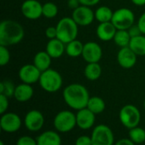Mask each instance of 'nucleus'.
Here are the masks:
<instances>
[{
    "instance_id": "12",
    "label": "nucleus",
    "mask_w": 145,
    "mask_h": 145,
    "mask_svg": "<svg viewBox=\"0 0 145 145\" xmlns=\"http://www.w3.org/2000/svg\"><path fill=\"white\" fill-rule=\"evenodd\" d=\"M24 17L28 20H37L42 16V4L37 0H25L20 7Z\"/></svg>"
},
{
    "instance_id": "27",
    "label": "nucleus",
    "mask_w": 145,
    "mask_h": 145,
    "mask_svg": "<svg viewBox=\"0 0 145 145\" xmlns=\"http://www.w3.org/2000/svg\"><path fill=\"white\" fill-rule=\"evenodd\" d=\"M131 38H132L127 30H117L113 40L117 46H119L120 48H123L129 46Z\"/></svg>"
},
{
    "instance_id": "22",
    "label": "nucleus",
    "mask_w": 145,
    "mask_h": 145,
    "mask_svg": "<svg viewBox=\"0 0 145 145\" xmlns=\"http://www.w3.org/2000/svg\"><path fill=\"white\" fill-rule=\"evenodd\" d=\"M102 74V68L99 62L88 63L84 68V75L87 79L95 81L100 78Z\"/></svg>"
},
{
    "instance_id": "18",
    "label": "nucleus",
    "mask_w": 145,
    "mask_h": 145,
    "mask_svg": "<svg viewBox=\"0 0 145 145\" xmlns=\"http://www.w3.org/2000/svg\"><path fill=\"white\" fill-rule=\"evenodd\" d=\"M45 50L53 59H58L65 53V44L58 38L49 39L47 43Z\"/></svg>"
},
{
    "instance_id": "23",
    "label": "nucleus",
    "mask_w": 145,
    "mask_h": 145,
    "mask_svg": "<svg viewBox=\"0 0 145 145\" xmlns=\"http://www.w3.org/2000/svg\"><path fill=\"white\" fill-rule=\"evenodd\" d=\"M83 47L84 44L78 39H75L65 44V53L70 57H79L82 54Z\"/></svg>"
},
{
    "instance_id": "5",
    "label": "nucleus",
    "mask_w": 145,
    "mask_h": 145,
    "mask_svg": "<svg viewBox=\"0 0 145 145\" xmlns=\"http://www.w3.org/2000/svg\"><path fill=\"white\" fill-rule=\"evenodd\" d=\"M119 120L126 128L130 130L138 126L141 121V113L135 105L127 104L121 109L119 112Z\"/></svg>"
},
{
    "instance_id": "28",
    "label": "nucleus",
    "mask_w": 145,
    "mask_h": 145,
    "mask_svg": "<svg viewBox=\"0 0 145 145\" xmlns=\"http://www.w3.org/2000/svg\"><path fill=\"white\" fill-rule=\"evenodd\" d=\"M129 138L135 144H141L145 142V130L142 127L136 126L129 130Z\"/></svg>"
},
{
    "instance_id": "35",
    "label": "nucleus",
    "mask_w": 145,
    "mask_h": 145,
    "mask_svg": "<svg viewBox=\"0 0 145 145\" xmlns=\"http://www.w3.org/2000/svg\"><path fill=\"white\" fill-rule=\"evenodd\" d=\"M45 36L48 39H53L57 38V29L56 26H48L45 30Z\"/></svg>"
},
{
    "instance_id": "33",
    "label": "nucleus",
    "mask_w": 145,
    "mask_h": 145,
    "mask_svg": "<svg viewBox=\"0 0 145 145\" xmlns=\"http://www.w3.org/2000/svg\"><path fill=\"white\" fill-rule=\"evenodd\" d=\"M8 105H9L8 97L3 94H0V114L1 115L7 112L8 109Z\"/></svg>"
},
{
    "instance_id": "34",
    "label": "nucleus",
    "mask_w": 145,
    "mask_h": 145,
    "mask_svg": "<svg viewBox=\"0 0 145 145\" xmlns=\"http://www.w3.org/2000/svg\"><path fill=\"white\" fill-rule=\"evenodd\" d=\"M75 145H93L91 137H88L87 135L78 137L75 142Z\"/></svg>"
},
{
    "instance_id": "15",
    "label": "nucleus",
    "mask_w": 145,
    "mask_h": 145,
    "mask_svg": "<svg viewBox=\"0 0 145 145\" xmlns=\"http://www.w3.org/2000/svg\"><path fill=\"white\" fill-rule=\"evenodd\" d=\"M138 56L133 52V50L129 47L121 48L117 53V62L118 64L126 69L133 68L137 63Z\"/></svg>"
},
{
    "instance_id": "6",
    "label": "nucleus",
    "mask_w": 145,
    "mask_h": 145,
    "mask_svg": "<svg viewBox=\"0 0 145 145\" xmlns=\"http://www.w3.org/2000/svg\"><path fill=\"white\" fill-rule=\"evenodd\" d=\"M54 126L56 131L62 133L72 131L76 126V114L70 110L59 112L54 119Z\"/></svg>"
},
{
    "instance_id": "38",
    "label": "nucleus",
    "mask_w": 145,
    "mask_h": 145,
    "mask_svg": "<svg viewBox=\"0 0 145 145\" xmlns=\"http://www.w3.org/2000/svg\"><path fill=\"white\" fill-rule=\"evenodd\" d=\"M81 5H85V6H88V7H93L97 5L100 0H79Z\"/></svg>"
},
{
    "instance_id": "13",
    "label": "nucleus",
    "mask_w": 145,
    "mask_h": 145,
    "mask_svg": "<svg viewBox=\"0 0 145 145\" xmlns=\"http://www.w3.org/2000/svg\"><path fill=\"white\" fill-rule=\"evenodd\" d=\"M42 72L32 63V64H25L22 66L18 72L19 79L21 82L33 85L39 81Z\"/></svg>"
},
{
    "instance_id": "7",
    "label": "nucleus",
    "mask_w": 145,
    "mask_h": 145,
    "mask_svg": "<svg viewBox=\"0 0 145 145\" xmlns=\"http://www.w3.org/2000/svg\"><path fill=\"white\" fill-rule=\"evenodd\" d=\"M111 22L117 30H128L135 22V15L128 8H120L114 11Z\"/></svg>"
},
{
    "instance_id": "3",
    "label": "nucleus",
    "mask_w": 145,
    "mask_h": 145,
    "mask_svg": "<svg viewBox=\"0 0 145 145\" xmlns=\"http://www.w3.org/2000/svg\"><path fill=\"white\" fill-rule=\"evenodd\" d=\"M78 25L72 17L61 18L57 25V38L65 44L76 39L78 35Z\"/></svg>"
},
{
    "instance_id": "4",
    "label": "nucleus",
    "mask_w": 145,
    "mask_h": 145,
    "mask_svg": "<svg viewBox=\"0 0 145 145\" xmlns=\"http://www.w3.org/2000/svg\"><path fill=\"white\" fill-rule=\"evenodd\" d=\"M38 83L44 91L54 93L61 89L63 85V78L57 70L48 68L42 72Z\"/></svg>"
},
{
    "instance_id": "42",
    "label": "nucleus",
    "mask_w": 145,
    "mask_h": 145,
    "mask_svg": "<svg viewBox=\"0 0 145 145\" xmlns=\"http://www.w3.org/2000/svg\"><path fill=\"white\" fill-rule=\"evenodd\" d=\"M0 145H4V144H3V141H1V142H0Z\"/></svg>"
},
{
    "instance_id": "20",
    "label": "nucleus",
    "mask_w": 145,
    "mask_h": 145,
    "mask_svg": "<svg viewBox=\"0 0 145 145\" xmlns=\"http://www.w3.org/2000/svg\"><path fill=\"white\" fill-rule=\"evenodd\" d=\"M37 145H61L62 140L59 134L54 131H46L37 138Z\"/></svg>"
},
{
    "instance_id": "14",
    "label": "nucleus",
    "mask_w": 145,
    "mask_h": 145,
    "mask_svg": "<svg viewBox=\"0 0 145 145\" xmlns=\"http://www.w3.org/2000/svg\"><path fill=\"white\" fill-rule=\"evenodd\" d=\"M82 58L88 63L90 62H99L103 56V50L101 46L94 42L89 41L84 44L83 51L82 54Z\"/></svg>"
},
{
    "instance_id": "1",
    "label": "nucleus",
    "mask_w": 145,
    "mask_h": 145,
    "mask_svg": "<svg viewBox=\"0 0 145 145\" xmlns=\"http://www.w3.org/2000/svg\"><path fill=\"white\" fill-rule=\"evenodd\" d=\"M63 98L68 107L78 111L87 108L90 95L88 90L83 85L72 83L64 89Z\"/></svg>"
},
{
    "instance_id": "40",
    "label": "nucleus",
    "mask_w": 145,
    "mask_h": 145,
    "mask_svg": "<svg viewBox=\"0 0 145 145\" xmlns=\"http://www.w3.org/2000/svg\"><path fill=\"white\" fill-rule=\"evenodd\" d=\"M67 5L70 9H71L72 10L76 9V8H78L81 3L79 0H68L67 1Z\"/></svg>"
},
{
    "instance_id": "24",
    "label": "nucleus",
    "mask_w": 145,
    "mask_h": 145,
    "mask_svg": "<svg viewBox=\"0 0 145 145\" xmlns=\"http://www.w3.org/2000/svg\"><path fill=\"white\" fill-rule=\"evenodd\" d=\"M129 47L133 52L139 56H145V35L142 34L131 38Z\"/></svg>"
},
{
    "instance_id": "10",
    "label": "nucleus",
    "mask_w": 145,
    "mask_h": 145,
    "mask_svg": "<svg viewBox=\"0 0 145 145\" xmlns=\"http://www.w3.org/2000/svg\"><path fill=\"white\" fill-rule=\"evenodd\" d=\"M71 17L78 26H87L93 22L95 20V14L91 7L80 5L78 8L72 10Z\"/></svg>"
},
{
    "instance_id": "36",
    "label": "nucleus",
    "mask_w": 145,
    "mask_h": 145,
    "mask_svg": "<svg viewBox=\"0 0 145 145\" xmlns=\"http://www.w3.org/2000/svg\"><path fill=\"white\" fill-rule=\"evenodd\" d=\"M127 31H128L131 38H134V37H137V36H139V35L143 34L140 28H139V26H138V24H133Z\"/></svg>"
},
{
    "instance_id": "21",
    "label": "nucleus",
    "mask_w": 145,
    "mask_h": 145,
    "mask_svg": "<svg viewBox=\"0 0 145 145\" xmlns=\"http://www.w3.org/2000/svg\"><path fill=\"white\" fill-rule=\"evenodd\" d=\"M52 57L48 55L46 50H42L37 52L33 58V64L41 71L43 72L48 68H50Z\"/></svg>"
},
{
    "instance_id": "9",
    "label": "nucleus",
    "mask_w": 145,
    "mask_h": 145,
    "mask_svg": "<svg viewBox=\"0 0 145 145\" xmlns=\"http://www.w3.org/2000/svg\"><path fill=\"white\" fill-rule=\"evenodd\" d=\"M22 121L20 117L12 112H6L1 115L0 118V127L4 132L13 133L19 131L21 127Z\"/></svg>"
},
{
    "instance_id": "39",
    "label": "nucleus",
    "mask_w": 145,
    "mask_h": 145,
    "mask_svg": "<svg viewBox=\"0 0 145 145\" xmlns=\"http://www.w3.org/2000/svg\"><path fill=\"white\" fill-rule=\"evenodd\" d=\"M114 145H136L130 138H121L116 141Z\"/></svg>"
},
{
    "instance_id": "11",
    "label": "nucleus",
    "mask_w": 145,
    "mask_h": 145,
    "mask_svg": "<svg viewBox=\"0 0 145 145\" xmlns=\"http://www.w3.org/2000/svg\"><path fill=\"white\" fill-rule=\"evenodd\" d=\"M25 127L30 132H38L44 125V116L37 109H32L26 113L24 118Z\"/></svg>"
},
{
    "instance_id": "19",
    "label": "nucleus",
    "mask_w": 145,
    "mask_h": 145,
    "mask_svg": "<svg viewBox=\"0 0 145 145\" xmlns=\"http://www.w3.org/2000/svg\"><path fill=\"white\" fill-rule=\"evenodd\" d=\"M31 85H32L25 84L23 82L16 85L14 94V99L20 103H25L31 100L34 95V90Z\"/></svg>"
},
{
    "instance_id": "31",
    "label": "nucleus",
    "mask_w": 145,
    "mask_h": 145,
    "mask_svg": "<svg viewBox=\"0 0 145 145\" xmlns=\"http://www.w3.org/2000/svg\"><path fill=\"white\" fill-rule=\"evenodd\" d=\"M10 61V52L7 46L0 45V66L4 67Z\"/></svg>"
},
{
    "instance_id": "26",
    "label": "nucleus",
    "mask_w": 145,
    "mask_h": 145,
    "mask_svg": "<svg viewBox=\"0 0 145 145\" xmlns=\"http://www.w3.org/2000/svg\"><path fill=\"white\" fill-rule=\"evenodd\" d=\"M113 13L114 11H112L111 9L109 8L108 6H105V5L100 6L94 11L95 20L99 21V23L111 21Z\"/></svg>"
},
{
    "instance_id": "30",
    "label": "nucleus",
    "mask_w": 145,
    "mask_h": 145,
    "mask_svg": "<svg viewBox=\"0 0 145 145\" xmlns=\"http://www.w3.org/2000/svg\"><path fill=\"white\" fill-rule=\"evenodd\" d=\"M14 85L10 80H3L0 83V94H3L6 97H14V91H15Z\"/></svg>"
},
{
    "instance_id": "2",
    "label": "nucleus",
    "mask_w": 145,
    "mask_h": 145,
    "mask_svg": "<svg viewBox=\"0 0 145 145\" xmlns=\"http://www.w3.org/2000/svg\"><path fill=\"white\" fill-rule=\"evenodd\" d=\"M25 30L20 23L14 20H3L0 23V45L11 46L22 41Z\"/></svg>"
},
{
    "instance_id": "43",
    "label": "nucleus",
    "mask_w": 145,
    "mask_h": 145,
    "mask_svg": "<svg viewBox=\"0 0 145 145\" xmlns=\"http://www.w3.org/2000/svg\"><path fill=\"white\" fill-rule=\"evenodd\" d=\"M144 109H145V101H144Z\"/></svg>"
},
{
    "instance_id": "16",
    "label": "nucleus",
    "mask_w": 145,
    "mask_h": 145,
    "mask_svg": "<svg viewBox=\"0 0 145 145\" xmlns=\"http://www.w3.org/2000/svg\"><path fill=\"white\" fill-rule=\"evenodd\" d=\"M76 126L82 130H88L94 126L96 115L93 114L88 108L80 109L76 114Z\"/></svg>"
},
{
    "instance_id": "29",
    "label": "nucleus",
    "mask_w": 145,
    "mask_h": 145,
    "mask_svg": "<svg viewBox=\"0 0 145 145\" xmlns=\"http://www.w3.org/2000/svg\"><path fill=\"white\" fill-rule=\"evenodd\" d=\"M59 12L58 6L53 2H47L42 4V16L48 19L54 18Z\"/></svg>"
},
{
    "instance_id": "41",
    "label": "nucleus",
    "mask_w": 145,
    "mask_h": 145,
    "mask_svg": "<svg viewBox=\"0 0 145 145\" xmlns=\"http://www.w3.org/2000/svg\"><path fill=\"white\" fill-rule=\"evenodd\" d=\"M131 1L134 5H137V6L145 5V0H131Z\"/></svg>"
},
{
    "instance_id": "37",
    "label": "nucleus",
    "mask_w": 145,
    "mask_h": 145,
    "mask_svg": "<svg viewBox=\"0 0 145 145\" xmlns=\"http://www.w3.org/2000/svg\"><path fill=\"white\" fill-rule=\"evenodd\" d=\"M137 24H138V26H139V28H140L142 33L145 35V12L144 13H143V14L140 15V17H139L138 20Z\"/></svg>"
},
{
    "instance_id": "32",
    "label": "nucleus",
    "mask_w": 145,
    "mask_h": 145,
    "mask_svg": "<svg viewBox=\"0 0 145 145\" xmlns=\"http://www.w3.org/2000/svg\"><path fill=\"white\" fill-rule=\"evenodd\" d=\"M16 145H37V139L30 136H22L16 141Z\"/></svg>"
},
{
    "instance_id": "17",
    "label": "nucleus",
    "mask_w": 145,
    "mask_h": 145,
    "mask_svg": "<svg viewBox=\"0 0 145 145\" xmlns=\"http://www.w3.org/2000/svg\"><path fill=\"white\" fill-rule=\"evenodd\" d=\"M117 29L111 21L99 23L96 29V34L101 41L113 40Z\"/></svg>"
},
{
    "instance_id": "25",
    "label": "nucleus",
    "mask_w": 145,
    "mask_h": 145,
    "mask_svg": "<svg viewBox=\"0 0 145 145\" xmlns=\"http://www.w3.org/2000/svg\"><path fill=\"white\" fill-rule=\"evenodd\" d=\"M105 107L106 104L105 100L98 96L90 97L87 105V108L95 115H99L103 113L105 109Z\"/></svg>"
},
{
    "instance_id": "8",
    "label": "nucleus",
    "mask_w": 145,
    "mask_h": 145,
    "mask_svg": "<svg viewBox=\"0 0 145 145\" xmlns=\"http://www.w3.org/2000/svg\"><path fill=\"white\" fill-rule=\"evenodd\" d=\"M93 145H114L115 137L113 131L107 125L96 126L91 134Z\"/></svg>"
}]
</instances>
